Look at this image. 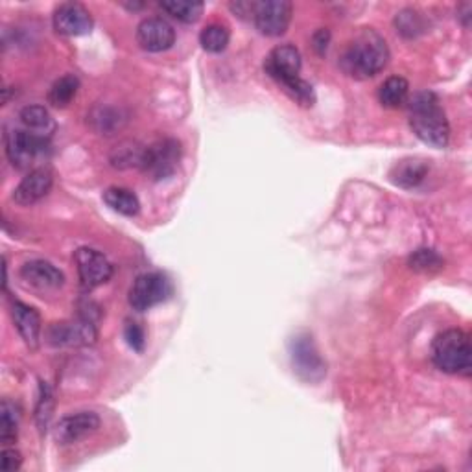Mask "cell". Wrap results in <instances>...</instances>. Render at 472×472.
Returning a JSON list of instances; mask_svg holds the SVG:
<instances>
[{
    "mask_svg": "<svg viewBox=\"0 0 472 472\" xmlns=\"http://www.w3.org/2000/svg\"><path fill=\"white\" fill-rule=\"evenodd\" d=\"M389 61L386 39L371 28H364L354 35L342 56V68L352 78H373L384 70Z\"/></svg>",
    "mask_w": 472,
    "mask_h": 472,
    "instance_id": "1",
    "label": "cell"
},
{
    "mask_svg": "<svg viewBox=\"0 0 472 472\" xmlns=\"http://www.w3.org/2000/svg\"><path fill=\"white\" fill-rule=\"evenodd\" d=\"M410 126L424 145L444 148L451 140V124L434 92H419L410 100Z\"/></svg>",
    "mask_w": 472,
    "mask_h": 472,
    "instance_id": "2",
    "label": "cell"
},
{
    "mask_svg": "<svg viewBox=\"0 0 472 472\" xmlns=\"http://www.w3.org/2000/svg\"><path fill=\"white\" fill-rule=\"evenodd\" d=\"M432 360L448 374H468L472 367V347L468 334L460 328H448L432 343Z\"/></svg>",
    "mask_w": 472,
    "mask_h": 472,
    "instance_id": "3",
    "label": "cell"
},
{
    "mask_svg": "<svg viewBox=\"0 0 472 472\" xmlns=\"http://www.w3.org/2000/svg\"><path fill=\"white\" fill-rule=\"evenodd\" d=\"M49 137L32 133L25 128L6 133V153L17 169H32L35 162L49 153Z\"/></svg>",
    "mask_w": 472,
    "mask_h": 472,
    "instance_id": "4",
    "label": "cell"
},
{
    "mask_svg": "<svg viewBox=\"0 0 472 472\" xmlns=\"http://www.w3.org/2000/svg\"><path fill=\"white\" fill-rule=\"evenodd\" d=\"M290 358L294 371L304 382H321L326 374V364L311 334L299 333L290 340Z\"/></svg>",
    "mask_w": 472,
    "mask_h": 472,
    "instance_id": "5",
    "label": "cell"
},
{
    "mask_svg": "<svg viewBox=\"0 0 472 472\" xmlns=\"http://www.w3.org/2000/svg\"><path fill=\"white\" fill-rule=\"evenodd\" d=\"M181 161V145L176 138H161L152 146L145 148L140 169L153 181L167 179L176 174Z\"/></svg>",
    "mask_w": 472,
    "mask_h": 472,
    "instance_id": "6",
    "label": "cell"
},
{
    "mask_svg": "<svg viewBox=\"0 0 472 472\" xmlns=\"http://www.w3.org/2000/svg\"><path fill=\"white\" fill-rule=\"evenodd\" d=\"M172 295V282L167 275L150 271L138 275L130 290V304L137 312H146Z\"/></svg>",
    "mask_w": 472,
    "mask_h": 472,
    "instance_id": "7",
    "label": "cell"
},
{
    "mask_svg": "<svg viewBox=\"0 0 472 472\" xmlns=\"http://www.w3.org/2000/svg\"><path fill=\"white\" fill-rule=\"evenodd\" d=\"M292 12L294 6L288 0H263V3H253L251 17L263 35L279 37L288 30Z\"/></svg>",
    "mask_w": 472,
    "mask_h": 472,
    "instance_id": "8",
    "label": "cell"
},
{
    "mask_svg": "<svg viewBox=\"0 0 472 472\" xmlns=\"http://www.w3.org/2000/svg\"><path fill=\"white\" fill-rule=\"evenodd\" d=\"M80 282L83 290H94L113 277V264L107 258L92 248H80L75 255Z\"/></svg>",
    "mask_w": 472,
    "mask_h": 472,
    "instance_id": "9",
    "label": "cell"
},
{
    "mask_svg": "<svg viewBox=\"0 0 472 472\" xmlns=\"http://www.w3.org/2000/svg\"><path fill=\"white\" fill-rule=\"evenodd\" d=\"M137 41L146 52H164L176 43V30L162 17H150L138 25Z\"/></svg>",
    "mask_w": 472,
    "mask_h": 472,
    "instance_id": "10",
    "label": "cell"
},
{
    "mask_svg": "<svg viewBox=\"0 0 472 472\" xmlns=\"http://www.w3.org/2000/svg\"><path fill=\"white\" fill-rule=\"evenodd\" d=\"M301 54L294 44H280L270 52L264 63V70L270 78H273L279 85L299 78L301 73Z\"/></svg>",
    "mask_w": 472,
    "mask_h": 472,
    "instance_id": "11",
    "label": "cell"
},
{
    "mask_svg": "<svg viewBox=\"0 0 472 472\" xmlns=\"http://www.w3.org/2000/svg\"><path fill=\"white\" fill-rule=\"evenodd\" d=\"M54 28L61 35L68 37H78V35H87L92 30V17L90 12L78 3H65L59 4L54 12L52 17Z\"/></svg>",
    "mask_w": 472,
    "mask_h": 472,
    "instance_id": "12",
    "label": "cell"
},
{
    "mask_svg": "<svg viewBox=\"0 0 472 472\" xmlns=\"http://www.w3.org/2000/svg\"><path fill=\"white\" fill-rule=\"evenodd\" d=\"M46 336H49V342L56 347H80L97 340V328H94L90 319L83 318L76 321L54 323Z\"/></svg>",
    "mask_w": 472,
    "mask_h": 472,
    "instance_id": "13",
    "label": "cell"
},
{
    "mask_svg": "<svg viewBox=\"0 0 472 472\" xmlns=\"http://www.w3.org/2000/svg\"><path fill=\"white\" fill-rule=\"evenodd\" d=\"M52 183H54L52 172L44 167H37L30 170L28 176L17 185V188L13 191V200L22 207L34 205L51 193Z\"/></svg>",
    "mask_w": 472,
    "mask_h": 472,
    "instance_id": "14",
    "label": "cell"
},
{
    "mask_svg": "<svg viewBox=\"0 0 472 472\" xmlns=\"http://www.w3.org/2000/svg\"><path fill=\"white\" fill-rule=\"evenodd\" d=\"M100 429V417L92 412H80L59 421L56 427V441L59 444H73Z\"/></svg>",
    "mask_w": 472,
    "mask_h": 472,
    "instance_id": "15",
    "label": "cell"
},
{
    "mask_svg": "<svg viewBox=\"0 0 472 472\" xmlns=\"http://www.w3.org/2000/svg\"><path fill=\"white\" fill-rule=\"evenodd\" d=\"M12 318L19 330L20 338L32 349L39 345L41 340V316L30 304H25L20 301L12 303Z\"/></svg>",
    "mask_w": 472,
    "mask_h": 472,
    "instance_id": "16",
    "label": "cell"
},
{
    "mask_svg": "<svg viewBox=\"0 0 472 472\" xmlns=\"http://www.w3.org/2000/svg\"><path fill=\"white\" fill-rule=\"evenodd\" d=\"M20 277L39 290H56L63 285V273L49 261H30L20 268Z\"/></svg>",
    "mask_w": 472,
    "mask_h": 472,
    "instance_id": "17",
    "label": "cell"
},
{
    "mask_svg": "<svg viewBox=\"0 0 472 472\" xmlns=\"http://www.w3.org/2000/svg\"><path fill=\"white\" fill-rule=\"evenodd\" d=\"M429 162L422 161V159H403L398 161L395 167L389 172L391 181L397 186H403V188H413L419 183H422V179L427 177L429 174Z\"/></svg>",
    "mask_w": 472,
    "mask_h": 472,
    "instance_id": "18",
    "label": "cell"
},
{
    "mask_svg": "<svg viewBox=\"0 0 472 472\" xmlns=\"http://www.w3.org/2000/svg\"><path fill=\"white\" fill-rule=\"evenodd\" d=\"M19 118H20L22 128L32 131V133L49 137V138H51V135H52V131L56 128L51 113L46 111L43 106H28V107H25V109L20 111Z\"/></svg>",
    "mask_w": 472,
    "mask_h": 472,
    "instance_id": "19",
    "label": "cell"
},
{
    "mask_svg": "<svg viewBox=\"0 0 472 472\" xmlns=\"http://www.w3.org/2000/svg\"><path fill=\"white\" fill-rule=\"evenodd\" d=\"M104 201L107 203V207L118 212V215H124V216H135L140 210V201L137 194L124 186L107 188V191L104 193Z\"/></svg>",
    "mask_w": 472,
    "mask_h": 472,
    "instance_id": "20",
    "label": "cell"
},
{
    "mask_svg": "<svg viewBox=\"0 0 472 472\" xmlns=\"http://www.w3.org/2000/svg\"><path fill=\"white\" fill-rule=\"evenodd\" d=\"M408 94H410L408 82L400 76H391L381 85L379 100L384 107L397 109L408 102Z\"/></svg>",
    "mask_w": 472,
    "mask_h": 472,
    "instance_id": "21",
    "label": "cell"
},
{
    "mask_svg": "<svg viewBox=\"0 0 472 472\" xmlns=\"http://www.w3.org/2000/svg\"><path fill=\"white\" fill-rule=\"evenodd\" d=\"M161 8L174 19L185 22V25H194L203 15L205 6L198 0H164V3H161Z\"/></svg>",
    "mask_w": 472,
    "mask_h": 472,
    "instance_id": "22",
    "label": "cell"
},
{
    "mask_svg": "<svg viewBox=\"0 0 472 472\" xmlns=\"http://www.w3.org/2000/svg\"><path fill=\"white\" fill-rule=\"evenodd\" d=\"M80 89V80L75 75H65L54 82L49 90V102L54 107H67L70 102L76 98Z\"/></svg>",
    "mask_w": 472,
    "mask_h": 472,
    "instance_id": "23",
    "label": "cell"
},
{
    "mask_svg": "<svg viewBox=\"0 0 472 472\" xmlns=\"http://www.w3.org/2000/svg\"><path fill=\"white\" fill-rule=\"evenodd\" d=\"M231 41V32L225 25L220 22H212V25L205 27L200 34V44L203 46V51L210 54H220L227 49V44Z\"/></svg>",
    "mask_w": 472,
    "mask_h": 472,
    "instance_id": "24",
    "label": "cell"
},
{
    "mask_svg": "<svg viewBox=\"0 0 472 472\" xmlns=\"http://www.w3.org/2000/svg\"><path fill=\"white\" fill-rule=\"evenodd\" d=\"M17 427H19V413L13 403L3 400L0 406V439L4 444H10L17 439Z\"/></svg>",
    "mask_w": 472,
    "mask_h": 472,
    "instance_id": "25",
    "label": "cell"
},
{
    "mask_svg": "<svg viewBox=\"0 0 472 472\" xmlns=\"http://www.w3.org/2000/svg\"><path fill=\"white\" fill-rule=\"evenodd\" d=\"M410 266L415 271L429 273V271L441 270L443 268V261H441V256L434 249H417L410 256Z\"/></svg>",
    "mask_w": 472,
    "mask_h": 472,
    "instance_id": "26",
    "label": "cell"
},
{
    "mask_svg": "<svg viewBox=\"0 0 472 472\" xmlns=\"http://www.w3.org/2000/svg\"><path fill=\"white\" fill-rule=\"evenodd\" d=\"M395 27H397V32H400L405 37H410V39L417 37L424 28L422 19L413 10H405V12L397 13Z\"/></svg>",
    "mask_w": 472,
    "mask_h": 472,
    "instance_id": "27",
    "label": "cell"
},
{
    "mask_svg": "<svg viewBox=\"0 0 472 472\" xmlns=\"http://www.w3.org/2000/svg\"><path fill=\"white\" fill-rule=\"evenodd\" d=\"M52 406H54V398H52V391L46 384H41V395H39V403H37V424L39 429L44 430L49 427L51 417H52Z\"/></svg>",
    "mask_w": 472,
    "mask_h": 472,
    "instance_id": "28",
    "label": "cell"
},
{
    "mask_svg": "<svg viewBox=\"0 0 472 472\" xmlns=\"http://www.w3.org/2000/svg\"><path fill=\"white\" fill-rule=\"evenodd\" d=\"M124 340L135 352H143L145 347H146L145 328L140 326L138 323H135V321H128L126 326H124Z\"/></svg>",
    "mask_w": 472,
    "mask_h": 472,
    "instance_id": "29",
    "label": "cell"
},
{
    "mask_svg": "<svg viewBox=\"0 0 472 472\" xmlns=\"http://www.w3.org/2000/svg\"><path fill=\"white\" fill-rule=\"evenodd\" d=\"M92 121L100 131H111L116 126H121V114L111 109H98L92 113Z\"/></svg>",
    "mask_w": 472,
    "mask_h": 472,
    "instance_id": "30",
    "label": "cell"
},
{
    "mask_svg": "<svg viewBox=\"0 0 472 472\" xmlns=\"http://www.w3.org/2000/svg\"><path fill=\"white\" fill-rule=\"evenodd\" d=\"M22 463V458L20 454L15 451V448H6V451L3 452V470L4 472H13L20 467Z\"/></svg>",
    "mask_w": 472,
    "mask_h": 472,
    "instance_id": "31",
    "label": "cell"
},
{
    "mask_svg": "<svg viewBox=\"0 0 472 472\" xmlns=\"http://www.w3.org/2000/svg\"><path fill=\"white\" fill-rule=\"evenodd\" d=\"M328 41H330V34L326 30H319L316 35H314V49L323 54L326 51L328 46Z\"/></svg>",
    "mask_w": 472,
    "mask_h": 472,
    "instance_id": "32",
    "label": "cell"
}]
</instances>
